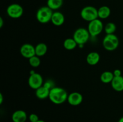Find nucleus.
Here are the masks:
<instances>
[{
  "mask_svg": "<svg viewBox=\"0 0 123 122\" xmlns=\"http://www.w3.org/2000/svg\"><path fill=\"white\" fill-rule=\"evenodd\" d=\"M68 93L64 89L60 87H54L50 90L49 99L53 104L60 105L67 100Z\"/></svg>",
  "mask_w": 123,
  "mask_h": 122,
  "instance_id": "f257e3e1",
  "label": "nucleus"
},
{
  "mask_svg": "<svg viewBox=\"0 0 123 122\" xmlns=\"http://www.w3.org/2000/svg\"><path fill=\"white\" fill-rule=\"evenodd\" d=\"M120 41L117 36L114 34H106L103 39L102 44L105 50L112 51L116 50L119 46Z\"/></svg>",
  "mask_w": 123,
  "mask_h": 122,
  "instance_id": "f03ea898",
  "label": "nucleus"
},
{
  "mask_svg": "<svg viewBox=\"0 0 123 122\" xmlns=\"http://www.w3.org/2000/svg\"><path fill=\"white\" fill-rule=\"evenodd\" d=\"M54 11L48 6H43L38 8L36 13V19L42 24L48 23L51 21V18Z\"/></svg>",
  "mask_w": 123,
  "mask_h": 122,
  "instance_id": "7ed1b4c3",
  "label": "nucleus"
},
{
  "mask_svg": "<svg viewBox=\"0 0 123 122\" xmlns=\"http://www.w3.org/2000/svg\"><path fill=\"white\" fill-rule=\"evenodd\" d=\"M90 36V33L88 31L87 28H79L74 31L73 33V38L78 45L83 46L88 41Z\"/></svg>",
  "mask_w": 123,
  "mask_h": 122,
  "instance_id": "20e7f679",
  "label": "nucleus"
},
{
  "mask_svg": "<svg viewBox=\"0 0 123 122\" xmlns=\"http://www.w3.org/2000/svg\"><path fill=\"white\" fill-rule=\"evenodd\" d=\"M80 17L83 20L88 22L98 19V9L93 6H86L80 11Z\"/></svg>",
  "mask_w": 123,
  "mask_h": 122,
  "instance_id": "39448f33",
  "label": "nucleus"
},
{
  "mask_svg": "<svg viewBox=\"0 0 123 122\" xmlns=\"http://www.w3.org/2000/svg\"><path fill=\"white\" fill-rule=\"evenodd\" d=\"M104 27L102 20L97 19L88 23L87 29L91 37H96L102 33L104 30Z\"/></svg>",
  "mask_w": 123,
  "mask_h": 122,
  "instance_id": "423d86ee",
  "label": "nucleus"
},
{
  "mask_svg": "<svg viewBox=\"0 0 123 122\" xmlns=\"http://www.w3.org/2000/svg\"><path fill=\"white\" fill-rule=\"evenodd\" d=\"M28 83L29 86L32 89L37 90L41 86H42L44 83L43 77L38 73L35 72L34 71L30 72V75L28 80Z\"/></svg>",
  "mask_w": 123,
  "mask_h": 122,
  "instance_id": "0eeeda50",
  "label": "nucleus"
},
{
  "mask_svg": "<svg viewBox=\"0 0 123 122\" xmlns=\"http://www.w3.org/2000/svg\"><path fill=\"white\" fill-rule=\"evenodd\" d=\"M7 14L12 19H19L24 14V8L20 4L13 3L9 5L7 8Z\"/></svg>",
  "mask_w": 123,
  "mask_h": 122,
  "instance_id": "6e6552de",
  "label": "nucleus"
},
{
  "mask_svg": "<svg viewBox=\"0 0 123 122\" xmlns=\"http://www.w3.org/2000/svg\"><path fill=\"white\" fill-rule=\"evenodd\" d=\"M20 55L26 59H30L36 55L35 47L29 43L23 44L20 48Z\"/></svg>",
  "mask_w": 123,
  "mask_h": 122,
  "instance_id": "1a4fd4ad",
  "label": "nucleus"
},
{
  "mask_svg": "<svg viewBox=\"0 0 123 122\" xmlns=\"http://www.w3.org/2000/svg\"><path fill=\"white\" fill-rule=\"evenodd\" d=\"M67 101L72 106H78L82 102L83 96L79 92H72L68 94Z\"/></svg>",
  "mask_w": 123,
  "mask_h": 122,
  "instance_id": "9d476101",
  "label": "nucleus"
},
{
  "mask_svg": "<svg viewBox=\"0 0 123 122\" xmlns=\"http://www.w3.org/2000/svg\"><path fill=\"white\" fill-rule=\"evenodd\" d=\"M28 118L27 114L22 110H16L12 115L13 122H25Z\"/></svg>",
  "mask_w": 123,
  "mask_h": 122,
  "instance_id": "9b49d317",
  "label": "nucleus"
},
{
  "mask_svg": "<svg viewBox=\"0 0 123 122\" xmlns=\"http://www.w3.org/2000/svg\"><path fill=\"white\" fill-rule=\"evenodd\" d=\"M52 23L56 26H60L64 24L65 22L64 15L60 11H54L51 18Z\"/></svg>",
  "mask_w": 123,
  "mask_h": 122,
  "instance_id": "f8f14e48",
  "label": "nucleus"
},
{
  "mask_svg": "<svg viewBox=\"0 0 123 122\" xmlns=\"http://www.w3.org/2000/svg\"><path fill=\"white\" fill-rule=\"evenodd\" d=\"M100 59V56L99 53L96 51H91L89 53L86 57L87 63L91 66L97 65L99 62Z\"/></svg>",
  "mask_w": 123,
  "mask_h": 122,
  "instance_id": "ddd939ff",
  "label": "nucleus"
},
{
  "mask_svg": "<svg viewBox=\"0 0 123 122\" xmlns=\"http://www.w3.org/2000/svg\"><path fill=\"white\" fill-rule=\"evenodd\" d=\"M111 86L113 89L118 92L123 91V77H114L111 82Z\"/></svg>",
  "mask_w": 123,
  "mask_h": 122,
  "instance_id": "4468645a",
  "label": "nucleus"
},
{
  "mask_svg": "<svg viewBox=\"0 0 123 122\" xmlns=\"http://www.w3.org/2000/svg\"><path fill=\"white\" fill-rule=\"evenodd\" d=\"M50 90L47 89L44 86H41L37 90H36V96L39 99H45L49 98Z\"/></svg>",
  "mask_w": 123,
  "mask_h": 122,
  "instance_id": "2eb2a0df",
  "label": "nucleus"
},
{
  "mask_svg": "<svg viewBox=\"0 0 123 122\" xmlns=\"http://www.w3.org/2000/svg\"><path fill=\"white\" fill-rule=\"evenodd\" d=\"M111 13V10L108 6H102L98 9V19L101 20L108 19L110 16Z\"/></svg>",
  "mask_w": 123,
  "mask_h": 122,
  "instance_id": "dca6fc26",
  "label": "nucleus"
},
{
  "mask_svg": "<svg viewBox=\"0 0 123 122\" xmlns=\"http://www.w3.org/2000/svg\"><path fill=\"white\" fill-rule=\"evenodd\" d=\"M48 46L44 43H40L35 46L36 55L38 57H42L46 54L48 51Z\"/></svg>",
  "mask_w": 123,
  "mask_h": 122,
  "instance_id": "f3484780",
  "label": "nucleus"
},
{
  "mask_svg": "<svg viewBox=\"0 0 123 122\" xmlns=\"http://www.w3.org/2000/svg\"><path fill=\"white\" fill-rule=\"evenodd\" d=\"M114 78V75L113 72H111L109 71H106L102 73L100 75V81L103 83L109 84L111 83L112 81Z\"/></svg>",
  "mask_w": 123,
  "mask_h": 122,
  "instance_id": "a211bd4d",
  "label": "nucleus"
},
{
  "mask_svg": "<svg viewBox=\"0 0 123 122\" xmlns=\"http://www.w3.org/2000/svg\"><path fill=\"white\" fill-rule=\"evenodd\" d=\"M63 0H48L47 6L53 11L60 9L63 5Z\"/></svg>",
  "mask_w": 123,
  "mask_h": 122,
  "instance_id": "6ab92c4d",
  "label": "nucleus"
},
{
  "mask_svg": "<svg viewBox=\"0 0 123 122\" xmlns=\"http://www.w3.org/2000/svg\"><path fill=\"white\" fill-rule=\"evenodd\" d=\"M78 44L73 38H68L64 40L63 43V46L66 50H73L76 48Z\"/></svg>",
  "mask_w": 123,
  "mask_h": 122,
  "instance_id": "aec40b11",
  "label": "nucleus"
},
{
  "mask_svg": "<svg viewBox=\"0 0 123 122\" xmlns=\"http://www.w3.org/2000/svg\"><path fill=\"white\" fill-rule=\"evenodd\" d=\"M106 34H114L117 31V26L114 22H108L104 27Z\"/></svg>",
  "mask_w": 123,
  "mask_h": 122,
  "instance_id": "412c9836",
  "label": "nucleus"
},
{
  "mask_svg": "<svg viewBox=\"0 0 123 122\" xmlns=\"http://www.w3.org/2000/svg\"><path fill=\"white\" fill-rule=\"evenodd\" d=\"M28 60L29 63H30V65L32 67V68H37V67H38L40 65V57H38V56H36V55L31 57V58L29 59Z\"/></svg>",
  "mask_w": 123,
  "mask_h": 122,
  "instance_id": "4be33fe9",
  "label": "nucleus"
},
{
  "mask_svg": "<svg viewBox=\"0 0 123 122\" xmlns=\"http://www.w3.org/2000/svg\"><path fill=\"white\" fill-rule=\"evenodd\" d=\"M54 81H52L51 80H47V81H44V83H43V86L49 90L52 89L53 87H54Z\"/></svg>",
  "mask_w": 123,
  "mask_h": 122,
  "instance_id": "5701e85b",
  "label": "nucleus"
},
{
  "mask_svg": "<svg viewBox=\"0 0 123 122\" xmlns=\"http://www.w3.org/2000/svg\"><path fill=\"white\" fill-rule=\"evenodd\" d=\"M39 117L36 114L32 113L29 116V120L30 122H37L39 120Z\"/></svg>",
  "mask_w": 123,
  "mask_h": 122,
  "instance_id": "b1692460",
  "label": "nucleus"
},
{
  "mask_svg": "<svg viewBox=\"0 0 123 122\" xmlns=\"http://www.w3.org/2000/svg\"><path fill=\"white\" fill-rule=\"evenodd\" d=\"M113 74H114V77H119V76H121L122 72H121V71L120 70V69H116L114 71Z\"/></svg>",
  "mask_w": 123,
  "mask_h": 122,
  "instance_id": "393cba45",
  "label": "nucleus"
},
{
  "mask_svg": "<svg viewBox=\"0 0 123 122\" xmlns=\"http://www.w3.org/2000/svg\"><path fill=\"white\" fill-rule=\"evenodd\" d=\"M4 25V20L2 17H0V28H2Z\"/></svg>",
  "mask_w": 123,
  "mask_h": 122,
  "instance_id": "a878e982",
  "label": "nucleus"
},
{
  "mask_svg": "<svg viewBox=\"0 0 123 122\" xmlns=\"http://www.w3.org/2000/svg\"><path fill=\"white\" fill-rule=\"evenodd\" d=\"M3 95H2V93H0V104H1V105L2 104V102H3Z\"/></svg>",
  "mask_w": 123,
  "mask_h": 122,
  "instance_id": "bb28decb",
  "label": "nucleus"
},
{
  "mask_svg": "<svg viewBox=\"0 0 123 122\" xmlns=\"http://www.w3.org/2000/svg\"><path fill=\"white\" fill-rule=\"evenodd\" d=\"M118 122H123V117H121V118H120V119H119Z\"/></svg>",
  "mask_w": 123,
  "mask_h": 122,
  "instance_id": "cd10ccee",
  "label": "nucleus"
},
{
  "mask_svg": "<svg viewBox=\"0 0 123 122\" xmlns=\"http://www.w3.org/2000/svg\"><path fill=\"white\" fill-rule=\"evenodd\" d=\"M37 122H44V120H39Z\"/></svg>",
  "mask_w": 123,
  "mask_h": 122,
  "instance_id": "c85d7f7f",
  "label": "nucleus"
}]
</instances>
